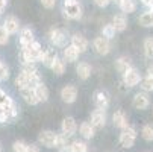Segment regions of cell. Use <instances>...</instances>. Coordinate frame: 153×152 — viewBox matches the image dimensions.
Masks as SVG:
<instances>
[{"mask_svg": "<svg viewBox=\"0 0 153 152\" xmlns=\"http://www.w3.org/2000/svg\"><path fill=\"white\" fill-rule=\"evenodd\" d=\"M79 133H80V136L83 139H93L96 129L93 128V125L90 122H82L80 126H79Z\"/></svg>", "mask_w": 153, "mask_h": 152, "instance_id": "25", "label": "cell"}, {"mask_svg": "<svg viewBox=\"0 0 153 152\" xmlns=\"http://www.w3.org/2000/svg\"><path fill=\"white\" fill-rule=\"evenodd\" d=\"M62 12L68 20H79L82 17V5L77 0H64Z\"/></svg>", "mask_w": 153, "mask_h": 152, "instance_id": "2", "label": "cell"}, {"mask_svg": "<svg viewBox=\"0 0 153 152\" xmlns=\"http://www.w3.org/2000/svg\"><path fill=\"white\" fill-rule=\"evenodd\" d=\"M26 152H41V151H39V148H38L36 145H29Z\"/></svg>", "mask_w": 153, "mask_h": 152, "instance_id": "41", "label": "cell"}, {"mask_svg": "<svg viewBox=\"0 0 153 152\" xmlns=\"http://www.w3.org/2000/svg\"><path fill=\"white\" fill-rule=\"evenodd\" d=\"M0 111H3L9 116V119H14L17 114H18V110H17V105L15 102L5 93L0 90Z\"/></svg>", "mask_w": 153, "mask_h": 152, "instance_id": "3", "label": "cell"}, {"mask_svg": "<svg viewBox=\"0 0 153 152\" xmlns=\"http://www.w3.org/2000/svg\"><path fill=\"white\" fill-rule=\"evenodd\" d=\"M61 97H62V100H64L65 103H73V102L77 99V88H76L74 85H71V84L62 87Z\"/></svg>", "mask_w": 153, "mask_h": 152, "instance_id": "11", "label": "cell"}, {"mask_svg": "<svg viewBox=\"0 0 153 152\" xmlns=\"http://www.w3.org/2000/svg\"><path fill=\"white\" fill-rule=\"evenodd\" d=\"M58 58V53H56V50L53 49V47H50V49H46L44 50V55H42V59H41V62L44 64L46 67H52V64L55 62V59Z\"/></svg>", "mask_w": 153, "mask_h": 152, "instance_id": "24", "label": "cell"}, {"mask_svg": "<svg viewBox=\"0 0 153 152\" xmlns=\"http://www.w3.org/2000/svg\"><path fill=\"white\" fill-rule=\"evenodd\" d=\"M91 72H93L91 66H90L88 62H85V61L79 62V64H77V67H76V73H77L79 79H82V81L88 79V78L91 76Z\"/></svg>", "mask_w": 153, "mask_h": 152, "instance_id": "20", "label": "cell"}, {"mask_svg": "<svg viewBox=\"0 0 153 152\" xmlns=\"http://www.w3.org/2000/svg\"><path fill=\"white\" fill-rule=\"evenodd\" d=\"M62 55H64V61H67V62H76L79 59L80 52L76 47H73L71 44H68V46H64Z\"/></svg>", "mask_w": 153, "mask_h": 152, "instance_id": "18", "label": "cell"}, {"mask_svg": "<svg viewBox=\"0 0 153 152\" xmlns=\"http://www.w3.org/2000/svg\"><path fill=\"white\" fill-rule=\"evenodd\" d=\"M27 143L26 142H23V140H17V142H14V145H12V151L14 152H26L27 151Z\"/></svg>", "mask_w": 153, "mask_h": 152, "instance_id": "35", "label": "cell"}, {"mask_svg": "<svg viewBox=\"0 0 153 152\" xmlns=\"http://www.w3.org/2000/svg\"><path fill=\"white\" fill-rule=\"evenodd\" d=\"M33 41H35V37H33V32L29 28L20 29V46L21 47H26V46L32 44Z\"/></svg>", "mask_w": 153, "mask_h": 152, "instance_id": "17", "label": "cell"}, {"mask_svg": "<svg viewBox=\"0 0 153 152\" xmlns=\"http://www.w3.org/2000/svg\"><path fill=\"white\" fill-rule=\"evenodd\" d=\"M94 3L99 8H106L109 3H111V0H94Z\"/></svg>", "mask_w": 153, "mask_h": 152, "instance_id": "39", "label": "cell"}, {"mask_svg": "<svg viewBox=\"0 0 153 152\" xmlns=\"http://www.w3.org/2000/svg\"><path fill=\"white\" fill-rule=\"evenodd\" d=\"M112 26L115 28V32H124L126 28H127V17H126V14H123V12L115 14L112 17Z\"/></svg>", "mask_w": 153, "mask_h": 152, "instance_id": "16", "label": "cell"}, {"mask_svg": "<svg viewBox=\"0 0 153 152\" xmlns=\"http://www.w3.org/2000/svg\"><path fill=\"white\" fill-rule=\"evenodd\" d=\"M135 140H137V129L134 126L127 125L124 129H121V134H120V145L126 149L132 148L135 145Z\"/></svg>", "mask_w": 153, "mask_h": 152, "instance_id": "4", "label": "cell"}, {"mask_svg": "<svg viewBox=\"0 0 153 152\" xmlns=\"http://www.w3.org/2000/svg\"><path fill=\"white\" fill-rule=\"evenodd\" d=\"M93 47L94 50L99 53V55H108L111 52L112 46H111V40H108L106 37L100 35V37H96L94 41H93Z\"/></svg>", "mask_w": 153, "mask_h": 152, "instance_id": "6", "label": "cell"}, {"mask_svg": "<svg viewBox=\"0 0 153 152\" xmlns=\"http://www.w3.org/2000/svg\"><path fill=\"white\" fill-rule=\"evenodd\" d=\"M144 55L149 59H153V38L152 37L144 40Z\"/></svg>", "mask_w": 153, "mask_h": 152, "instance_id": "31", "label": "cell"}, {"mask_svg": "<svg viewBox=\"0 0 153 152\" xmlns=\"http://www.w3.org/2000/svg\"><path fill=\"white\" fill-rule=\"evenodd\" d=\"M42 55H44V50H42V47L38 41H33L32 44H29L26 47H21L23 62H38L42 59Z\"/></svg>", "mask_w": 153, "mask_h": 152, "instance_id": "1", "label": "cell"}, {"mask_svg": "<svg viewBox=\"0 0 153 152\" xmlns=\"http://www.w3.org/2000/svg\"><path fill=\"white\" fill-rule=\"evenodd\" d=\"M93 100L96 103L97 108H100V110H106V108L109 106V94L105 91V90H97L93 96Z\"/></svg>", "mask_w": 153, "mask_h": 152, "instance_id": "12", "label": "cell"}, {"mask_svg": "<svg viewBox=\"0 0 153 152\" xmlns=\"http://www.w3.org/2000/svg\"><path fill=\"white\" fill-rule=\"evenodd\" d=\"M138 23L144 28H153V9H149L143 12L138 18Z\"/></svg>", "mask_w": 153, "mask_h": 152, "instance_id": "26", "label": "cell"}, {"mask_svg": "<svg viewBox=\"0 0 153 152\" xmlns=\"http://www.w3.org/2000/svg\"><path fill=\"white\" fill-rule=\"evenodd\" d=\"M130 67H132V62H130V58L129 56H120L115 59V69L118 73H124L126 70H129Z\"/></svg>", "mask_w": 153, "mask_h": 152, "instance_id": "23", "label": "cell"}, {"mask_svg": "<svg viewBox=\"0 0 153 152\" xmlns=\"http://www.w3.org/2000/svg\"><path fill=\"white\" fill-rule=\"evenodd\" d=\"M71 46L76 47L80 53H83V52L88 50V47H90V41L86 40L82 34H74V35L71 37Z\"/></svg>", "mask_w": 153, "mask_h": 152, "instance_id": "13", "label": "cell"}, {"mask_svg": "<svg viewBox=\"0 0 153 152\" xmlns=\"http://www.w3.org/2000/svg\"><path fill=\"white\" fill-rule=\"evenodd\" d=\"M8 120H9V116L3 111H0V123H6Z\"/></svg>", "mask_w": 153, "mask_h": 152, "instance_id": "40", "label": "cell"}, {"mask_svg": "<svg viewBox=\"0 0 153 152\" xmlns=\"http://www.w3.org/2000/svg\"><path fill=\"white\" fill-rule=\"evenodd\" d=\"M50 69H52V72H53L56 76H62V75L65 73V61L61 59V58H56Z\"/></svg>", "mask_w": 153, "mask_h": 152, "instance_id": "28", "label": "cell"}, {"mask_svg": "<svg viewBox=\"0 0 153 152\" xmlns=\"http://www.w3.org/2000/svg\"><path fill=\"white\" fill-rule=\"evenodd\" d=\"M102 35L106 37L108 40H111V38L115 37V28L112 26V23H108V25H105L102 28Z\"/></svg>", "mask_w": 153, "mask_h": 152, "instance_id": "33", "label": "cell"}, {"mask_svg": "<svg viewBox=\"0 0 153 152\" xmlns=\"http://www.w3.org/2000/svg\"><path fill=\"white\" fill-rule=\"evenodd\" d=\"M140 87H141V90H143V91H146V93L153 91V78L146 75V78H141Z\"/></svg>", "mask_w": 153, "mask_h": 152, "instance_id": "30", "label": "cell"}, {"mask_svg": "<svg viewBox=\"0 0 153 152\" xmlns=\"http://www.w3.org/2000/svg\"><path fill=\"white\" fill-rule=\"evenodd\" d=\"M141 82V73L135 69V67H130L129 70H126L123 73V84L129 88H132V87H137L138 84Z\"/></svg>", "mask_w": 153, "mask_h": 152, "instance_id": "5", "label": "cell"}, {"mask_svg": "<svg viewBox=\"0 0 153 152\" xmlns=\"http://www.w3.org/2000/svg\"><path fill=\"white\" fill-rule=\"evenodd\" d=\"M0 62H2V61H0Z\"/></svg>", "mask_w": 153, "mask_h": 152, "instance_id": "45", "label": "cell"}, {"mask_svg": "<svg viewBox=\"0 0 153 152\" xmlns=\"http://www.w3.org/2000/svg\"><path fill=\"white\" fill-rule=\"evenodd\" d=\"M56 2L58 0H41V5L44 8H47V9H52V8H55Z\"/></svg>", "mask_w": 153, "mask_h": 152, "instance_id": "38", "label": "cell"}, {"mask_svg": "<svg viewBox=\"0 0 153 152\" xmlns=\"http://www.w3.org/2000/svg\"><path fill=\"white\" fill-rule=\"evenodd\" d=\"M111 2H115L117 5H120V2H121V0H111Z\"/></svg>", "mask_w": 153, "mask_h": 152, "instance_id": "44", "label": "cell"}, {"mask_svg": "<svg viewBox=\"0 0 153 152\" xmlns=\"http://www.w3.org/2000/svg\"><path fill=\"white\" fill-rule=\"evenodd\" d=\"M20 93H21V97L25 99L26 103H29V105H36V103H39L38 99H36V94H35L33 87H26V88L20 90Z\"/></svg>", "mask_w": 153, "mask_h": 152, "instance_id": "19", "label": "cell"}, {"mask_svg": "<svg viewBox=\"0 0 153 152\" xmlns=\"http://www.w3.org/2000/svg\"><path fill=\"white\" fill-rule=\"evenodd\" d=\"M8 41H9V34L6 32V29L2 25H0V46L8 44Z\"/></svg>", "mask_w": 153, "mask_h": 152, "instance_id": "37", "label": "cell"}, {"mask_svg": "<svg viewBox=\"0 0 153 152\" xmlns=\"http://www.w3.org/2000/svg\"><path fill=\"white\" fill-rule=\"evenodd\" d=\"M9 79V67L5 62H0V81H8Z\"/></svg>", "mask_w": 153, "mask_h": 152, "instance_id": "36", "label": "cell"}, {"mask_svg": "<svg viewBox=\"0 0 153 152\" xmlns=\"http://www.w3.org/2000/svg\"><path fill=\"white\" fill-rule=\"evenodd\" d=\"M2 26L6 29V32H8L9 35H14V34H18V31H20V21H18L17 17L9 15V17L5 18V21H3Z\"/></svg>", "mask_w": 153, "mask_h": 152, "instance_id": "15", "label": "cell"}, {"mask_svg": "<svg viewBox=\"0 0 153 152\" xmlns=\"http://www.w3.org/2000/svg\"><path fill=\"white\" fill-rule=\"evenodd\" d=\"M94 129H102L106 125V111L100 110V108H96V110L91 113V122Z\"/></svg>", "mask_w": 153, "mask_h": 152, "instance_id": "8", "label": "cell"}, {"mask_svg": "<svg viewBox=\"0 0 153 152\" xmlns=\"http://www.w3.org/2000/svg\"><path fill=\"white\" fill-rule=\"evenodd\" d=\"M112 122H114V125H115L117 128H120V129H124V128L129 125L127 116H126L124 111H121V110H118V111L114 113V116H112Z\"/></svg>", "mask_w": 153, "mask_h": 152, "instance_id": "22", "label": "cell"}, {"mask_svg": "<svg viewBox=\"0 0 153 152\" xmlns=\"http://www.w3.org/2000/svg\"><path fill=\"white\" fill-rule=\"evenodd\" d=\"M118 6L123 14H132L137 11V0H121Z\"/></svg>", "mask_w": 153, "mask_h": 152, "instance_id": "27", "label": "cell"}, {"mask_svg": "<svg viewBox=\"0 0 153 152\" xmlns=\"http://www.w3.org/2000/svg\"><path fill=\"white\" fill-rule=\"evenodd\" d=\"M141 136L146 142H153V125H144L141 129Z\"/></svg>", "mask_w": 153, "mask_h": 152, "instance_id": "32", "label": "cell"}, {"mask_svg": "<svg viewBox=\"0 0 153 152\" xmlns=\"http://www.w3.org/2000/svg\"><path fill=\"white\" fill-rule=\"evenodd\" d=\"M132 105H134V108H137V110H146V108H149V105H150L149 94H147L146 91L137 93V94L134 96Z\"/></svg>", "mask_w": 153, "mask_h": 152, "instance_id": "14", "label": "cell"}, {"mask_svg": "<svg viewBox=\"0 0 153 152\" xmlns=\"http://www.w3.org/2000/svg\"><path fill=\"white\" fill-rule=\"evenodd\" d=\"M67 136H64L62 133L61 134H56V143H55V148H59V149H62V148H67L68 146V143H67Z\"/></svg>", "mask_w": 153, "mask_h": 152, "instance_id": "34", "label": "cell"}, {"mask_svg": "<svg viewBox=\"0 0 153 152\" xmlns=\"http://www.w3.org/2000/svg\"><path fill=\"white\" fill-rule=\"evenodd\" d=\"M76 131H77V123H76L74 117H71V116L65 117L61 123V133L67 137H71L76 134Z\"/></svg>", "mask_w": 153, "mask_h": 152, "instance_id": "7", "label": "cell"}, {"mask_svg": "<svg viewBox=\"0 0 153 152\" xmlns=\"http://www.w3.org/2000/svg\"><path fill=\"white\" fill-rule=\"evenodd\" d=\"M65 32L62 29H50L49 31V40L55 47H64L65 46Z\"/></svg>", "mask_w": 153, "mask_h": 152, "instance_id": "9", "label": "cell"}, {"mask_svg": "<svg viewBox=\"0 0 153 152\" xmlns=\"http://www.w3.org/2000/svg\"><path fill=\"white\" fill-rule=\"evenodd\" d=\"M33 90H35V94H36V99L38 102H47L50 93H49V88L44 85V82H39L33 87Z\"/></svg>", "mask_w": 153, "mask_h": 152, "instance_id": "21", "label": "cell"}, {"mask_svg": "<svg viewBox=\"0 0 153 152\" xmlns=\"http://www.w3.org/2000/svg\"><path fill=\"white\" fill-rule=\"evenodd\" d=\"M8 6V0H0V14H2Z\"/></svg>", "mask_w": 153, "mask_h": 152, "instance_id": "42", "label": "cell"}, {"mask_svg": "<svg viewBox=\"0 0 153 152\" xmlns=\"http://www.w3.org/2000/svg\"><path fill=\"white\" fill-rule=\"evenodd\" d=\"M68 149L71 152H88V145L80 140H74L73 143L68 145Z\"/></svg>", "mask_w": 153, "mask_h": 152, "instance_id": "29", "label": "cell"}, {"mask_svg": "<svg viewBox=\"0 0 153 152\" xmlns=\"http://www.w3.org/2000/svg\"><path fill=\"white\" fill-rule=\"evenodd\" d=\"M38 142L39 145L46 146V148H55L56 143V133L50 131V129H46V131H41L38 136Z\"/></svg>", "mask_w": 153, "mask_h": 152, "instance_id": "10", "label": "cell"}, {"mask_svg": "<svg viewBox=\"0 0 153 152\" xmlns=\"http://www.w3.org/2000/svg\"><path fill=\"white\" fill-rule=\"evenodd\" d=\"M147 76H152L153 78V62L147 66Z\"/></svg>", "mask_w": 153, "mask_h": 152, "instance_id": "43", "label": "cell"}]
</instances>
